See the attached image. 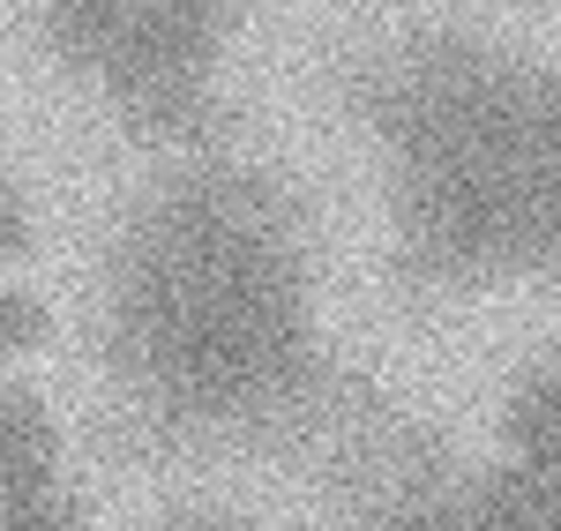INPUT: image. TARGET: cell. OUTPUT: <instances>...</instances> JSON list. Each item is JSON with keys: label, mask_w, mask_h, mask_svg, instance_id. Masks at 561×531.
I'll return each instance as SVG.
<instances>
[{"label": "cell", "mask_w": 561, "mask_h": 531, "mask_svg": "<svg viewBox=\"0 0 561 531\" xmlns=\"http://www.w3.org/2000/svg\"><path fill=\"white\" fill-rule=\"evenodd\" d=\"M517 524L561 531V390L517 412Z\"/></svg>", "instance_id": "6da1fadb"}]
</instances>
